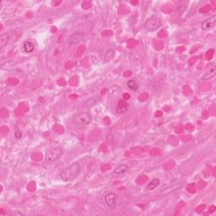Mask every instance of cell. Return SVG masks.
<instances>
[{"instance_id": "1", "label": "cell", "mask_w": 216, "mask_h": 216, "mask_svg": "<svg viewBox=\"0 0 216 216\" xmlns=\"http://www.w3.org/2000/svg\"><path fill=\"white\" fill-rule=\"evenodd\" d=\"M80 171H81V167H80L79 162H75L61 172L60 179L65 182L74 181L79 175Z\"/></svg>"}, {"instance_id": "2", "label": "cell", "mask_w": 216, "mask_h": 216, "mask_svg": "<svg viewBox=\"0 0 216 216\" xmlns=\"http://www.w3.org/2000/svg\"><path fill=\"white\" fill-rule=\"evenodd\" d=\"M92 121L91 115L89 112L86 111H83L80 113H77L74 115V117L72 118V122L74 124L80 127H85L88 126Z\"/></svg>"}, {"instance_id": "3", "label": "cell", "mask_w": 216, "mask_h": 216, "mask_svg": "<svg viewBox=\"0 0 216 216\" xmlns=\"http://www.w3.org/2000/svg\"><path fill=\"white\" fill-rule=\"evenodd\" d=\"M63 155V149L61 146L47 149L46 152V161L47 163H52L58 160Z\"/></svg>"}, {"instance_id": "4", "label": "cell", "mask_w": 216, "mask_h": 216, "mask_svg": "<svg viewBox=\"0 0 216 216\" xmlns=\"http://www.w3.org/2000/svg\"><path fill=\"white\" fill-rule=\"evenodd\" d=\"M160 26H161V20L155 15L150 16L145 24V29L149 32L156 31Z\"/></svg>"}, {"instance_id": "5", "label": "cell", "mask_w": 216, "mask_h": 216, "mask_svg": "<svg viewBox=\"0 0 216 216\" xmlns=\"http://www.w3.org/2000/svg\"><path fill=\"white\" fill-rule=\"evenodd\" d=\"M85 39V35L84 32H75L68 38V43L70 45H77V44L81 43Z\"/></svg>"}, {"instance_id": "6", "label": "cell", "mask_w": 216, "mask_h": 216, "mask_svg": "<svg viewBox=\"0 0 216 216\" xmlns=\"http://www.w3.org/2000/svg\"><path fill=\"white\" fill-rule=\"evenodd\" d=\"M104 200L106 206L111 209H113L117 206V195L114 193H107L104 197Z\"/></svg>"}, {"instance_id": "7", "label": "cell", "mask_w": 216, "mask_h": 216, "mask_svg": "<svg viewBox=\"0 0 216 216\" xmlns=\"http://www.w3.org/2000/svg\"><path fill=\"white\" fill-rule=\"evenodd\" d=\"M216 23V15H213L211 17H209L208 19L205 20L203 21V23L201 24V28L204 31H207L213 28L215 25Z\"/></svg>"}, {"instance_id": "8", "label": "cell", "mask_w": 216, "mask_h": 216, "mask_svg": "<svg viewBox=\"0 0 216 216\" xmlns=\"http://www.w3.org/2000/svg\"><path fill=\"white\" fill-rule=\"evenodd\" d=\"M128 109V104L126 101H122L120 100L118 101V106H117V111H118V114H122L126 112L127 111Z\"/></svg>"}, {"instance_id": "9", "label": "cell", "mask_w": 216, "mask_h": 216, "mask_svg": "<svg viewBox=\"0 0 216 216\" xmlns=\"http://www.w3.org/2000/svg\"><path fill=\"white\" fill-rule=\"evenodd\" d=\"M34 49H35V46L31 42L25 41L23 43V50L26 53H31V52L34 51Z\"/></svg>"}, {"instance_id": "10", "label": "cell", "mask_w": 216, "mask_h": 216, "mask_svg": "<svg viewBox=\"0 0 216 216\" xmlns=\"http://www.w3.org/2000/svg\"><path fill=\"white\" fill-rule=\"evenodd\" d=\"M9 41V35L8 33H2L0 35V47L4 48Z\"/></svg>"}, {"instance_id": "11", "label": "cell", "mask_w": 216, "mask_h": 216, "mask_svg": "<svg viewBox=\"0 0 216 216\" xmlns=\"http://www.w3.org/2000/svg\"><path fill=\"white\" fill-rule=\"evenodd\" d=\"M128 169H129V167H128V165H127V164H121V165H118L117 168H115L113 173L120 175V174L125 173Z\"/></svg>"}, {"instance_id": "12", "label": "cell", "mask_w": 216, "mask_h": 216, "mask_svg": "<svg viewBox=\"0 0 216 216\" xmlns=\"http://www.w3.org/2000/svg\"><path fill=\"white\" fill-rule=\"evenodd\" d=\"M160 183H161L160 179H159V178H155V179H153L150 182H149V184L147 186V189H148V190H150V191H151V190H154V189H155L157 188L158 186L160 185Z\"/></svg>"}, {"instance_id": "13", "label": "cell", "mask_w": 216, "mask_h": 216, "mask_svg": "<svg viewBox=\"0 0 216 216\" xmlns=\"http://www.w3.org/2000/svg\"><path fill=\"white\" fill-rule=\"evenodd\" d=\"M127 86L132 91H137L138 89V85L134 79H129L127 83Z\"/></svg>"}, {"instance_id": "14", "label": "cell", "mask_w": 216, "mask_h": 216, "mask_svg": "<svg viewBox=\"0 0 216 216\" xmlns=\"http://www.w3.org/2000/svg\"><path fill=\"white\" fill-rule=\"evenodd\" d=\"M214 76H215V67L213 66L212 68H209V72H208V74H206V75H204V77L202 78V79H204V80H208V79H211L212 78H214Z\"/></svg>"}, {"instance_id": "15", "label": "cell", "mask_w": 216, "mask_h": 216, "mask_svg": "<svg viewBox=\"0 0 216 216\" xmlns=\"http://www.w3.org/2000/svg\"><path fill=\"white\" fill-rule=\"evenodd\" d=\"M114 56H115V52H114V50L109 49L108 51L106 52L105 58H104V60H105L106 62H108V61H110L111 59L113 58Z\"/></svg>"}, {"instance_id": "16", "label": "cell", "mask_w": 216, "mask_h": 216, "mask_svg": "<svg viewBox=\"0 0 216 216\" xmlns=\"http://www.w3.org/2000/svg\"><path fill=\"white\" fill-rule=\"evenodd\" d=\"M15 137L17 138V139H20L22 138V132L20 131V129H17L15 133Z\"/></svg>"}, {"instance_id": "17", "label": "cell", "mask_w": 216, "mask_h": 216, "mask_svg": "<svg viewBox=\"0 0 216 216\" xmlns=\"http://www.w3.org/2000/svg\"><path fill=\"white\" fill-rule=\"evenodd\" d=\"M13 214H14V215H15V214H19V215H24L23 213L18 212V211H15V212H13Z\"/></svg>"}]
</instances>
